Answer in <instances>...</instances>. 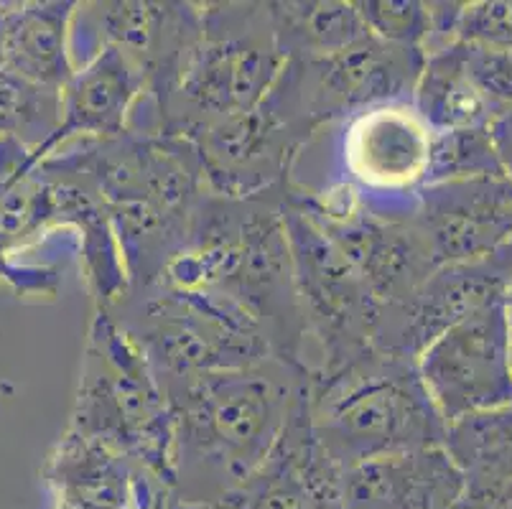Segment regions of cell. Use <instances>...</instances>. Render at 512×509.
<instances>
[{
	"label": "cell",
	"instance_id": "cell-3",
	"mask_svg": "<svg viewBox=\"0 0 512 509\" xmlns=\"http://www.w3.org/2000/svg\"><path fill=\"white\" fill-rule=\"evenodd\" d=\"M311 431L339 466L398 451L444 446L446 420L416 362L372 347L334 372L309 370Z\"/></svg>",
	"mask_w": 512,
	"mask_h": 509
},
{
	"label": "cell",
	"instance_id": "cell-15",
	"mask_svg": "<svg viewBox=\"0 0 512 509\" xmlns=\"http://www.w3.org/2000/svg\"><path fill=\"white\" fill-rule=\"evenodd\" d=\"M467 492V476L446 446L398 451L339 474L342 509H451Z\"/></svg>",
	"mask_w": 512,
	"mask_h": 509
},
{
	"label": "cell",
	"instance_id": "cell-28",
	"mask_svg": "<svg viewBox=\"0 0 512 509\" xmlns=\"http://www.w3.org/2000/svg\"><path fill=\"white\" fill-rule=\"evenodd\" d=\"M487 133H490L502 174H505V179L512 181V107L497 110L492 115L490 123H487Z\"/></svg>",
	"mask_w": 512,
	"mask_h": 509
},
{
	"label": "cell",
	"instance_id": "cell-6",
	"mask_svg": "<svg viewBox=\"0 0 512 509\" xmlns=\"http://www.w3.org/2000/svg\"><path fill=\"white\" fill-rule=\"evenodd\" d=\"M102 311L141 349L158 385L242 370L273 357L263 331L240 308L207 291L130 288Z\"/></svg>",
	"mask_w": 512,
	"mask_h": 509
},
{
	"label": "cell",
	"instance_id": "cell-16",
	"mask_svg": "<svg viewBox=\"0 0 512 509\" xmlns=\"http://www.w3.org/2000/svg\"><path fill=\"white\" fill-rule=\"evenodd\" d=\"M146 74L115 46L97 49L62 90V120L54 138L34 158L59 148L67 140L118 138L130 130V115L146 97Z\"/></svg>",
	"mask_w": 512,
	"mask_h": 509
},
{
	"label": "cell",
	"instance_id": "cell-32",
	"mask_svg": "<svg viewBox=\"0 0 512 509\" xmlns=\"http://www.w3.org/2000/svg\"><path fill=\"white\" fill-rule=\"evenodd\" d=\"M62 509H69V507H62Z\"/></svg>",
	"mask_w": 512,
	"mask_h": 509
},
{
	"label": "cell",
	"instance_id": "cell-21",
	"mask_svg": "<svg viewBox=\"0 0 512 509\" xmlns=\"http://www.w3.org/2000/svg\"><path fill=\"white\" fill-rule=\"evenodd\" d=\"M130 461L92 438L64 433L49 474L69 509H123L130 487Z\"/></svg>",
	"mask_w": 512,
	"mask_h": 509
},
{
	"label": "cell",
	"instance_id": "cell-33",
	"mask_svg": "<svg viewBox=\"0 0 512 509\" xmlns=\"http://www.w3.org/2000/svg\"><path fill=\"white\" fill-rule=\"evenodd\" d=\"M123 509H128V507H123Z\"/></svg>",
	"mask_w": 512,
	"mask_h": 509
},
{
	"label": "cell",
	"instance_id": "cell-12",
	"mask_svg": "<svg viewBox=\"0 0 512 509\" xmlns=\"http://www.w3.org/2000/svg\"><path fill=\"white\" fill-rule=\"evenodd\" d=\"M204 189L230 199L278 194L291 184L299 140L260 102L255 110L192 130Z\"/></svg>",
	"mask_w": 512,
	"mask_h": 509
},
{
	"label": "cell",
	"instance_id": "cell-8",
	"mask_svg": "<svg viewBox=\"0 0 512 509\" xmlns=\"http://www.w3.org/2000/svg\"><path fill=\"white\" fill-rule=\"evenodd\" d=\"M283 224L306 336L319 344L314 372H334L375 347L380 303L319 224L283 191Z\"/></svg>",
	"mask_w": 512,
	"mask_h": 509
},
{
	"label": "cell",
	"instance_id": "cell-26",
	"mask_svg": "<svg viewBox=\"0 0 512 509\" xmlns=\"http://www.w3.org/2000/svg\"><path fill=\"white\" fill-rule=\"evenodd\" d=\"M456 44L512 49V0L464 3L456 21Z\"/></svg>",
	"mask_w": 512,
	"mask_h": 509
},
{
	"label": "cell",
	"instance_id": "cell-7",
	"mask_svg": "<svg viewBox=\"0 0 512 509\" xmlns=\"http://www.w3.org/2000/svg\"><path fill=\"white\" fill-rule=\"evenodd\" d=\"M426 64L418 46H398L375 36L321 59L283 62L263 105L306 146L324 125L357 118L383 105H411Z\"/></svg>",
	"mask_w": 512,
	"mask_h": 509
},
{
	"label": "cell",
	"instance_id": "cell-24",
	"mask_svg": "<svg viewBox=\"0 0 512 509\" xmlns=\"http://www.w3.org/2000/svg\"><path fill=\"white\" fill-rule=\"evenodd\" d=\"M474 179H505L487 128L434 135L423 186Z\"/></svg>",
	"mask_w": 512,
	"mask_h": 509
},
{
	"label": "cell",
	"instance_id": "cell-4",
	"mask_svg": "<svg viewBox=\"0 0 512 509\" xmlns=\"http://www.w3.org/2000/svg\"><path fill=\"white\" fill-rule=\"evenodd\" d=\"M199 13V36L166 95L153 105L156 133L186 138L204 125L255 110L283 67L268 3H204Z\"/></svg>",
	"mask_w": 512,
	"mask_h": 509
},
{
	"label": "cell",
	"instance_id": "cell-10",
	"mask_svg": "<svg viewBox=\"0 0 512 509\" xmlns=\"http://www.w3.org/2000/svg\"><path fill=\"white\" fill-rule=\"evenodd\" d=\"M416 370L446 426L512 403L507 303H490L446 329L423 349Z\"/></svg>",
	"mask_w": 512,
	"mask_h": 509
},
{
	"label": "cell",
	"instance_id": "cell-22",
	"mask_svg": "<svg viewBox=\"0 0 512 509\" xmlns=\"http://www.w3.org/2000/svg\"><path fill=\"white\" fill-rule=\"evenodd\" d=\"M444 446L467 484L512 482V403L454 420Z\"/></svg>",
	"mask_w": 512,
	"mask_h": 509
},
{
	"label": "cell",
	"instance_id": "cell-14",
	"mask_svg": "<svg viewBox=\"0 0 512 509\" xmlns=\"http://www.w3.org/2000/svg\"><path fill=\"white\" fill-rule=\"evenodd\" d=\"M339 469L311 431L309 382L263 464L227 497L232 509H342Z\"/></svg>",
	"mask_w": 512,
	"mask_h": 509
},
{
	"label": "cell",
	"instance_id": "cell-17",
	"mask_svg": "<svg viewBox=\"0 0 512 509\" xmlns=\"http://www.w3.org/2000/svg\"><path fill=\"white\" fill-rule=\"evenodd\" d=\"M434 133L411 105H383L352 118L344 161L349 174L372 189H421Z\"/></svg>",
	"mask_w": 512,
	"mask_h": 509
},
{
	"label": "cell",
	"instance_id": "cell-13",
	"mask_svg": "<svg viewBox=\"0 0 512 509\" xmlns=\"http://www.w3.org/2000/svg\"><path fill=\"white\" fill-rule=\"evenodd\" d=\"M436 265L472 263L512 247V181L474 179L418 189L411 214Z\"/></svg>",
	"mask_w": 512,
	"mask_h": 509
},
{
	"label": "cell",
	"instance_id": "cell-5",
	"mask_svg": "<svg viewBox=\"0 0 512 509\" xmlns=\"http://www.w3.org/2000/svg\"><path fill=\"white\" fill-rule=\"evenodd\" d=\"M69 433L113 448L130 464L174 482V423L146 357L107 311L87 336Z\"/></svg>",
	"mask_w": 512,
	"mask_h": 509
},
{
	"label": "cell",
	"instance_id": "cell-18",
	"mask_svg": "<svg viewBox=\"0 0 512 509\" xmlns=\"http://www.w3.org/2000/svg\"><path fill=\"white\" fill-rule=\"evenodd\" d=\"M79 3L8 6L6 72L62 92L74 77L72 23Z\"/></svg>",
	"mask_w": 512,
	"mask_h": 509
},
{
	"label": "cell",
	"instance_id": "cell-25",
	"mask_svg": "<svg viewBox=\"0 0 512 509\" xmlns=\"http://www.w3.org/2000/svg\"><path fill=\"white\" fill-rule=\"evenodd\" d=\"M357 11L375 39L423 49L428 39V6L418 0H357ZM426 54V51H423Z\"/></svg>",
	"mask_w": 512,
	"mask_h": 509
},
{
	"label": "cell",
	"instance_id": "cell-11",
	"mask_svg": "<svg viewBox=\"0 0 512 509\" xmlns=\"http://www.w3.org/2000/svg\"><path fill=\"white\" fill-rule=\"evenodd\" d=\"M510 286L512 247L472 263L441 265L406 301L380 308L375 347L416 362L446 329L490 303L505 301Z\"/></svg>",
	"mask_w": 512,
	"mask_h": 509
},
{
	"label": "cell",
	"instance_id": "cell-1",
	"mask_svg": "<svg viewBox=\"0 0 512 509\" xmlns=\"http://www.w3.org/2000/svg\"><path fill=\"white\" fill-rule=\"evenodd\" d=\"M283 191L230 199L204 189L186 219L179 250L153 286L225 298L263 331L273 357L304 362L306 326L293 283Z\"/></svg>",
	"mask_w": 512,
	"mask_h": 509
},
{
	"label": "cell",
	"instance_id": "cell-31",
	"mask_svg": "<svg viewBox=\"0 0 512 509\" xmlns=\"http://www.w3.org/2000/svg\"><path fill=\"white\" fill-rule=\"evenodd\" d=\"M505 301H510V303H512V286H510V291H507V298H505Z\"/></svg>",
	"mask_w": 512,
	"mask_h": 509
},
{
	"label": "cell",
	"instance_id": "cell-2",
	"mask_svg": "<svg viewBox=\"0 0 512 509\" xmlns=\"http://www.w3.org/2000/svg\"><path fill=\"white\" fill-rule=\"evenodd\" d=\"M309 364L268 357L242 370L164 382L174 423V482L230 497L271 454Z\"/></svg>",
	"mask_w": 512,
	"mask_h": 509
},
{
	"label": "cell",
	"instance_id": "cell-20",
	"mask_svg": "<svg viewBox=\"0 0 512 509\" xmlns=\"http://www.w3.org/2000/svg\"><path fill=\"white\" fill-rule=\"evenodd\" d=\"M268 13L283 62L339 54L372 36L355 3L281 0L268 3Z\"/></svg>",
	"mask_w": 512,
	"mask_h": 509
},
{
	"label": "cell",
	"instance_id": "cell-23",
	"mask_svg": "<svg viewBox=\"0 0 512 509\" xmlns=\"http://www.w3.org/2000/svg\"><path fill=\"white\" fill-rule=\"evenodd\" d=\"M59 120L62 92L0 72V138H16L23 146L36 148L31 163L54 138Z\"/></svg>",
	"mask_w": 512,
	"mask_h": 509
},
{
	"label": "cell",
	"instance_id": "cell-19",
	"mask_svg": "<svg viewBox=\"0 0 512 509\" xmlns=\"http://www.w3.org/2000/svg\"><path fill=\"white\" fill-rule=\"evenodd\" d=\"M411 107L434 135L487 128L495 115L469 77L462 44H451L426 56Z\"/></svg>",
	"mask_w": 512,
	"mask_h": 509
},
{
	"label": "cell",
	"instance_id": "cell-27",
	"mask_svg": "<svg viewBox=\"0 0 512 509\" xmlns=\"http://www.w3.org/2000/svg\"><path fill=\"white\" fill-rule=\"evenodd\" d=\"M464 46L467 72L492 112L512 107V49Z\"/></svg>",
	"mask_w": 512,
	"mask_h": 509
},
{
	"label": "cell",
	"instance_id": "cell-9",
	"mask_svg": "<svg viewBox=\"0 0 512 509\" xmlns=\"http://www.w3.org/2000/svg\"><path fill=\"white\" fill-rule=\"evenodd\" d=\"M286 196L337 245L380 306L406 301L439 268L411 214H375L365 207L360 191L352 184H339L324 194H314L291 181Z\"/></svg>",
	"mask_w": 512,
	"mask_h": 509
},
{
	"label": "cell",
	"instance_id": "cell-29",
	"mask_svg": "<svg viewBox=\"0 0 512 509\" xmlns=\"http://www.w3.org/2000/svg\"><path fill=\"white\" fill-rule=\"evenodd\" d=\"M6 28H8V6H0V72H6Z\"/></svg>",
	"mask_w": 512,
	"mask_h": 509
},
{
	"label": "cell",
	"instance_id": "cell-30",
	"mask_svg": "<svg viewBox=\"0 0 512 509\" xmlns=\"http://www.w3.org/2000/svg\"><path fill=\"white\" fill-rule=\"evenodd\" d=\"M507 303V344H510V370H512V303Z\"/></svg>",
	"mask_w": 512,
	"mask_h": 509
}]
</instances>
